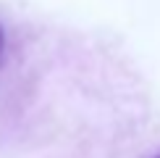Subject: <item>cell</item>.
Segmentation results:
<instances>
[{
  "mask_svg": "<svg viewBox=\"0 0 160 158\" xmlns=\"http://www.w3.org/2000/svg\"><path fill=\"white\" fill-rule=\"evenodd\" d=\"M147 158H160V150H155V153H150Z\"/></svg>",
  "mask_w": 160,
  "mask_h": 158,
  "instance_id": "obj_1",
  "label": "cell"
}]
</instances>
